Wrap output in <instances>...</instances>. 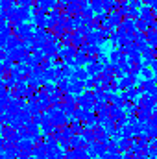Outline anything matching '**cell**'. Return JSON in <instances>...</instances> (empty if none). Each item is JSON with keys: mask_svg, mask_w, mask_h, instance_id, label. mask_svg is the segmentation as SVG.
Returning <instances> with one entry per match:
<instances>
[{"mask_svg": "<svg viewBox=\"0 0 157 159\" xmlns=\"http://www.w3.org/2000/svg\"><path fill=\"white\" fill-rule=\"evenodd\" d=\"M72 78H74V80H81V81H85V80L91 78V76H89V72H87V69H85V67H76V70H74Z\"/></svg>", "mask_w": 157, "mask_h": 159, "instance_id": "d4e9b609", "label": "cell"}, {"mask_svg": "<svg viewBox=\"0 0 157 159\" xmlns=\"http://www.w3.org/2000/svg\"><path fill=\"white\" fill-rule=\"evenodd\" d=\"M109 20H111V26H113V28H118L120 22L124 20V17L118 13V9H115V11H109Z\"/></svg>", "mask_w": 157, "mask_h": 159, "instance_id": "44dd1931", "label": "cell"}, {"mask_svg": "<svg viewBox=\"0 0 157 159\" xmlns=\"http://www.w3.org/2000/svg\"><path fill=\"white\" fill-rule=\"evenodd\" d=\"M98 61H100L102 65H107V63H111V59H109V56H105V52H100V54H98Z\"/></svg>", "mask_w": 157, "mask_h": 159, "instance_id": "b9f144b4", "label": "cell"}, {"mask_svg": "<svg viewBox=\"0 0 157 159\" xmlns=\"http://www.w3.org/2000/svg\"><path fill=\"white\" fill-rule=\"evenodd\" d=\"M109 104H113V106H120V107H124L126 106V100H124V96H122V93L118 94V93H113L111 94V98H109Z\"/></svg>", "mask_w": 157, "mask_h": 159, "instance_id": "484cf974", "label": "cell"}, {"mask_svg": "<svg viewBox=\"0 0 157 159\" xmlns=\"http://www.w3.org/2000/svg\"><path fill=\"white\" fill-rule=\"evenodd\" d=\"M9 78H13V80H15V81H19V80L26 78V76H24V74H22V72H20L19 69H17V65H15V67L11 69V72H9Z\"/></svg>", "mask_w": 157, "mask_h": 159, "instance_id": "e575fe53", "label": "cell"}, {"mask_svg": "<svg viewBox=\"0 0 157 159\" xmlns=\"http://www.w3.org/2000/svg\"><path fill=\"white\" fill-rule=\"evenodd\" d=\"M26 63H28V65L34 69V67L41 65V59L37 57V56H35V54H34V52H30V54H28V57H26Z\"/></svg>", "mask_w": 157, "mask_h": 159, "instance_id": "4dcf8cb0", "label": "cell"}, {"mask_svg": "<svg viewBox=\"0 0 157 159\" xmlns=\"http://www.w3.org/2000/svg\"><path fill=\"white\" fill-rule=\"evenodd\" d=\"M76 54H78V48H76V46H72V44H69V46H61V50H59L57 57H59V59H63V61H69V59H72Z\"/></svg>", "mask_w": 157, "mask_h": 159, "instance_id": "5b68a950", "label": "cell"}, {"mask_svg": "<svg viewBox=\"0 0 157 159\" xmlns=\"http://www.w3.org/2000/svg\"><path fill=\"white\" fill-rule=\"evenodd\" d=\"M85 43H89V44H102L100 34H98V28L92 30V32H89V34L85 35Z\"/></svg>", "mask_w": 157, "mask_h": 159, "instance_id": "e0dca14e", "label": "cell"}, {"mask_svg": "<svg viewBox=\"0 0 157 159\" xmlns=\"http://www.w3.org/2000/svg\"><path fill=\"white\" fill-rule=\"evenodd\" d=\"M50 120H52V122H54L57 128H63L65 124H69V115H67L63 109H57V111L54 113V117H52Z\"/></svg>", "mask_w": 157, "mask_h": 159, "instance_id": "8992f818", "label": "cell"}, {"mask_svg": "<svg viewBox=\"0 0 157 159\" xmlns=\"http://www.w3.org/2000/svg\"><path fill=\"white\" fill-rule=\"evenodd\" d=\"M32 154H34L35 157H39V159H46L48 157V150L44 148V144H35L34 150H32Z\"/></svg>", "mask_w": 157, "mask_h": 159, "instance_id": "7402d4cb", "label": "cell"}, {"mask_svg": "<svg viewBox=\"0 0 157 159\" xmlns=\"http://www.w3.org/2000/svg\"><path fill=\"white\" fill-rule=\"evenodd\" d=\"M139 87L142 89V93H150L154 87H157V80L155 78H148V80H142L139 83Z\"/></svg>", "mask_w": 157, "mask_h": 159, "instance_id": "2e32d148", "label": "cell"}, {"mask_svg": "<svg viewBox=\"0 0 157 159\" xmlns=\"http://www.w3.org/2000/svg\"><path fill=\"white\" fill-rule=\"evenodd\" d=\"M148 43L152 48H157V32L155 30H150L148 32Z\"/></svg>", "mask_w": 157, "mask_h": 159, "instance_id": "8d00e7d4", "label": "cell"}, {"mask_svg": "<svg viewBox=\"0 0 157 159\" xmlns=\"http://www.w3.org/2000/svg\"><path fill=\"white\" fill-rule=\"evenodd\" d=\"M65 154H67V159H78V150L76 148H69Z\"/></svg>", "mask_w": 157, "mask_h": 159, "instance_id": "7bdbcfd3", "label": "cell"}, {"mask_svg": "<svg viewBox=\"0 0 157 159\" xmlns=\"http://www.w3.org/2000/svg\"><path fill=\"white\" fill-rule=\"evenodd\" d=\"M35 7H39L43 11H50L57 7V0H35Z\"/></svg>", "mask_w": 157, "mask_h": 159, "instance_id": "7c38bea8", "label": "cell"}, {"mask_svg": "<svg viewBox=\"0 0 157 159\" xmlns=\"http://www.w3.org/2000/svg\"><path fill=\"white\" fill-rule=\"evenodd\" d=\"M28 89H30V85H28V80L22 78L17 81V85H15V89H13V93H15V96H20V98H24V94L28 93Z\"/></svg>", "mask_w": 157, "mask_h": 159, "instance_id": "ba28073f", "label": "cell"}, {"mask_svg": "<svg viewBox=\"0 0 157 159\" xmlns=\"http://www.w3.org/2000/svg\"><path fill=\"white\" fill-rule=\"evenodd\" d=\"M17 146H19V150H28V152H32L34 146H35V141H34V139H20V141L17 143Z\"/></svg>", "mask_w": 157, "mask_h": 159, "instance_id": "d6986e66", "label": "cell"}, {"mask_svg": "<svg viewBox=\"0 0 157 159\" xmlns=\"http://www.w3.org/2000/svg\"><path fill=\"white\" fill-rule=\"evenodd\" d=\"M56 128H57V126H56L52 120H48V119L41 124V131H43V135H44V137H46V135H52V133L56 131Z\"/></svg>", "mask_w": 157, "mask_h": 159, "instance_id": "9a60e30c", "label": "cell"}, {"mask_svg": "<svg viewBox=\"0 0 157 159\" xmlns=\"http://www.w3.org/2000/svg\"><path fill=\"white\" fill-rule=\"evenodd\" d=\"M152 115H154V109H148V107H139L137 109V117H139L141 122H148L152 119Z\"/></svg>", "mask_w": 157, "mask_h": 159, "instance_id": "5bb4252c", "label": "cell"}, {"mask_svg": "<svg viewBox=\"0 0 157 159\" xmlns=\"http://www.w3.org/2000/svg\"><path fill=\"white\" fill-rule=\"evenodd\" d=\"M26 109L35 117V115H39V113H43L41 111V106H39V102H28V106H26Z\"/></svg>", "mask_w": 157, "mask_h": 159, "instance_id": "f1b7e54d", "label": "cell"}, {"mask_svg": "<svg viewBox=\"0 0 157 159\" xmlns=\"http://www.w3.org/2000/svg\"><path fill=\"white\" fill-rule=\"evenodd\" d=\"M44 120H46V115H44V113H39V115H35V117H34V122H35V124H43V122H44Z\"/></svg>", "mask_w": 157, "mask_h": 159, "instance_id": "ee69618b", "label": "cell"}, {"mask_svg": "<svg viewBox=\"0 0 157 159\" xmlns=\"http://www.w3.org/2000/svg\"><path fill=\"white\" fill-rule=\"evenodd\" d=\"M43 89L50 94V93L57 91V83H56V81H43Z\"/></svg>", "mask_w": 157, "mask_h": 159, "instance_id": "836d02e7", "label": "cell"}, {"mask_svg": "<svg viewBox=\"0 0 157 159\" xmlns=\"http://www.w3.org/2000/svg\"><path fill=\"white\" fill-rule=\"evenodd\" d=\"M83 83H85V89H91V91H92V89H94V87L98 85L96 78H92V76H91V78H87L85 81H83Z\"/></svg>", "mask_w": 157, "mask_h": 159, "instance_id": "ab89813d", "label": "cell"}, {"mask_svg": "<svg viewBox=\"0 0 157 159\" xmlns=\"http://www.w3.org/2000/svg\"><path fill=\"white\" fill-rule=\"evenodd\" d=\"M124 52L120 50V48H113L111 52H109V59H111V63H120L122 59H124Z\"/></svg>", "mask_w": 157, "mask_h": 159, "instance_id": "603a6c76", "label": "cell"}, {"mask_svg": "<svg viewBox=\"0 0 157 159\" xmlns=\"http://www.w3.org/2000/svg\"><path fill=\"white\" fill-rule=\"evenodd\" d=\"M13 32H15V35H17L20 41H32L34 35H35V28L30 26V24H26V22H22L20 26L13 28Z\"/></svg>", "mask_w": 157, "mask_h": 159, "instance_id": "7a4b0ae2", "label": "cell"}, {"mask_svg": "<svg viewBox=\"0 0 157 159\" xmlns=\"http://www.w3.org/2000/svg\"><path fill=\"white\" fill-rule=\"evenodd\" d=\"M81 15L85 17V19H94V9L89 6V4H83V7H81Z\"/></svg>", "mask_w": 157, "mask_h": 159, "instance_id": "f546056e", "label": "cell"}, {"mask_svg": "<svg viewBox=\"0 0 157 159\" xmlns=\"http://www.w3.org/2000/svg\"><path fill=\"white\" fill-rule=\"evenodd\" d=\"M155 56H157V48H155Z\"/></svg>", "mask_w": 157, "mask_h": 159, "instance_id": "c3c4849f", "label": "cell"}, {"mask_svg": "<svg viewBox=\"0 0 157 159\" xmlns=\"http://www.w3.org/2000/svg\"><path fill=\"white\" fill-rule=\"evenodd\" d=\"M76 102H78L79 107L94 109V104H96V98H94V91H91V89H85L81 94H78V96H76Z\"/></svg>", "mask_w": 157, "mask_h": 159, "instance_id": "6da1fadb", "label": "cell"}, {"mask_svg": "<svg viewBox=\"0 0 157 159\" xmlns=\"http://www.w3.org/2000/svg\"><path fill=\"white\" fill-rule=\"evenodd\" d=\"M17 159H28V157H22V156H19V157H17Z\"/></svg>", "mask_w": 157, "mask_h": 159, "instance_id": "bcb514c9", "label": "cell"}, {"mask_svg": "<svg viewBox=\"0 0 157 159\" xmlns=\"http://www.w3.org/2000/svg\"><path fill=\"white\" fill-rule=\"evenodd\" d=\"M26 80H28V85H30L32 89H35V91L43 89V80H41V78L34 76V74H28V76H26Z\"/></svg>", "mask_w": 157, "mask_h": 159, "instance_id": "ffe728a7", "label": "cell"}, {"mask_svg": "<svg viewBox=\"0 0 157 159\" xmlns=\"http://www.w3.org/2000/svg\"><path fill=\"white\" fill-rule=\"evenodd\" d=\"M28 50L20 44V46H17V48H13L11 52H7V57H11L13 61H17V63H22V61H26V57H28Z\"/></svg>", "mask_w": 157, "mask_h": 159, "instance_id": "277c9868", "label": "cell"}, {"mask_svg": "<svg viewBox=\"0 0 157 159\" xmlns=\"http://www.w3.org/2000/svg\"><path fill=\"white\" fill-rule=\"evenodd\" d=\"M61 133H63V137H65V139H70V137H74V135H76L74 128H72V126H67V124L61 128Z\"/></svg>", "mask_w": 157, "mask_h": 159, "instance_id": "d6a6232c", "label": "cell"}, {"mask_svg": "<svg viewBox=\"0 0 157 159\" xmlns=\"http://www.w3.org/2000/svg\"><path fill=\"white\" fill-rule=\"evenodd\" d=\"M118 13L126 19V17H129V2H124V4H120L118 6Z\"/></svg>", "mask_w": 157, "mask_h": 159, "instance_id": "d590c367", "label": "cell"}, {"mask_svg": "<svg viewBox=\"0 0 157 159\" xmlns=\"http://www.w3.org/2000/svg\"><path fill=\"white\" fill-rule=\"evenodd\" d=\"M85 69H87L89 76H92V78H98L100 74H104V65L98 61V56H96V57H89Z\"/></svg>", "mask_w": 157, "mask_h": 159, "instance_id": "3957f363", "label": "cell"}, {"mask_svg": "<svg viewBox=\"0 0 157 159\" xmlns=\"http://www.w3.org/2000/svg\"><path fill=\"white\" fill-rule=\"evenodd\" d=\"M85 91V83L81 81V80H74L70 78V85H69V93H72V94H81Z\"/></svg>", "mask_w": 157, "mask_h": 159, "instance_id": "9c48e42d", "label": "cell"}, {"mask_svg": "<svg viewBox=\"0 0 157 159\" xmlns=\"http://www.w3.org/2000/svg\"><path fill=\"white\" fill-rule=\"evenodd\" d=\"M24 126H26V129H28V131L32 133V139L35 141V137H39V128H41V126H39V124H35L34 120H30V122H26Z\"/></svg>", "mask_w": 157, "mask_h": 159, "instance_id": "cb8c5ba5", "label": "cell"}, {"mask_svg": "<svg viewBox=\"0 0 157 159\" xmlns=\"http://www.w3.org/2000/svg\"><path fill=\"white\" fill-rule=\"evenodd\" d=\"M19 6H26V7H34V0H17Z\"/></svg>", "mask_w": 157, "mask_h": 159, "instance_id": "f6af8a7d", "label": "cell"}, {"mask_svg": "<svg viewBox=\"0 0 157 159\" xmlns=\"http://www.w3.org/2000/svg\"><path fill=\"white\" fill-rule=\"evenodd\" d=\"M154 159H157V157H154Z\"/></svg>", "mask_w": 157, "mask_h": 159, "instance_id": "f907efd6", "label": "cell"}, {"mask_svg": "<svg viewBox=\"0 0 157 159\" xmlns=\"http://www.w3.org/2000/svg\"><path fill=\"white\" fill-rule=\"evenodd\" d=\"M104 74H105V76H113V78H115V70H113V63H107V65H104Z\"/></svg>", "mask_w": 157, "mask_h": 159, "instance_id": "60d3db41", "label": "cell"}, {"mask_svg": "<svg viewBox=\"0 0 157 159\" xmlns=\"http://www.w3.org/2000/svg\"><path fill=\"white\" fill-rule=\"evenodd\" d=\"M30 159H39V157H35V156H32V157H30Z\"/></svg>", "mask_w": 157, "mask_h": 159, "instance_id": "7dc6e473", "label": "cell"}, {"mask_svg": "<svg viewBox=\"0 0 157 159\" xmlns=\"http://www.w3.org/2000/svg\"><path fill=\"white\" fill-rule=\"evenodd\" d=\"M118 148H120V152H128V150L131 148V139L120 137V139H118Z\"/></svg>", "mask_w": 157, "mask_h": 159, "instance_id": "83f0119b", "label": "cell"}, {"mask_svg": "<svg viewBox=\"0 0 157 159\" xmlns=\"http://www.w3.org/2000/svg\"><path fill=\"white\" fill-rule=\"evenodd\" d=\"M79 50H83L89 57H96L100 52H104V50H102V44H89V43H85Z\"/></svg>", "mask_w": 157, "mask_h": 159, "instance_id": "52a82bcc", "label": "cell"}, {"mask_svg": "<svg viewBox=\"0 0 157 159\" xmlns=\"http://www.w3.org/2000/svg\"><path fill=\"white\" fill-rule=\"evenodd\" d=\"M139 19H142V20H146V22H152V20H155L154 7H150L148 4H146V6H142V7H141V15H139Z\"/></svg>", "mask_w": 157, "mask_h": 159, "instance_id": "8fae6325", "label": "cell"}, {"mask_svg": "<svg viewBox=\"0 0 157 159\" xmlns=\"http://www.w3.org/2000/svg\"><path fill=\"white\" fill-rule=\"evenodd\" d=\"M15 6H17L15 0H0V9H4V11H7V9H11Z\"/></svg>", "mask_w": 157, "mask_h": 159, "instance_id": "f35d334b", "label": "cell"}, {"mask_svg": "<svg viewBox=\"0 0 157 159\" xmlns=\"http://www.w3.org/2000/svg\"><path fill=\"white\" fill-rule=\"evenodd\" d=\"M19 19L22 22L34 20V7H26V6H19Z\"/></svg>", "mask_w": 157, "mask_h": 159, "instance_id": "30bf717a", "label": "cell"}, {"mask_svg": "<svg viewBox=\"0 0 157 159\" xmlns=\"http://www.w3.org/2000/svg\"><path fill=\"white\" fill-rule=\"evenodd\" d=\"M115 83L118 85V89H120V91H128L135 81L129 78V76H124V78H115Z\"/></svg>", "mask_w": 157, "mask_h": 159, "instance_id": "4fadbf2b", "label": "cell"}, {"mask_svg": "<svg viewBox=\"0 0 157 159\" xmlns=\"http://www.w3.org/2000/svg\"><path fill=\"white\" fill-rule=\"evenodd\" d=\"M141 76H142V80L155 78V70H154L152 67H142V70H141Z\"/></svg>", "mask_w": 157, "mask_h": 159, "instance_id": "1f68e13d", "label": "cell"}, {"mask_svg": "<svg viewBox=\"0 0 157 159\" xmlns=\"http://www.w3.org/2000/svg\"><path fill=\"white\" fill-rule=\"evenodd\" d=\"M87 61H89V56L83 50H78V54L74 56V67H85Z\"/></svg>", "mask_w": 157, "mask_h": 159, "instance_id": "ac0fdd59", "label": "cell"}, {"mask_svg": "<svg viewBox=\"0 0 157 159\" xmlns=\"http://www.w3.org/2000/svg\"><path fill=\"white\" fill-rule=\"evenodd\" d=\"M137 30L141 32H150V22L142 20V19H137Z\"/></svg>", "mask_w": 157, "mask_h": 159, "instance_id": "74e56055", "label": "cell"}, {"mask_svg": "<svg viewBox=\"0 0 157 159\" xmlns=\"http://www.w3.org/2000/svg\"><path fill=\"white\" fill-rule=\"evenodd\" d=\"M91 7L94 9L96 15H100V13L105 11V7H104V0H91Z\"/></svg>", "mask_w": 157, "mask_h": 159, "instance_id": "4316f807", "label": "cell"}, {"mask_svg": "<svg viewBox=\"0 0 157 159\" xmlns=\"http://www.w3.org/2000/svg\"><path fill=\"white\" fill-rule=\"evenodd\" d=\"M46 159H52V157H46Z\"/></svg>", "mask_w": 157, "mask_h": 159, "instance_id": "681fc988", "label": "cell"}]
</instances>
